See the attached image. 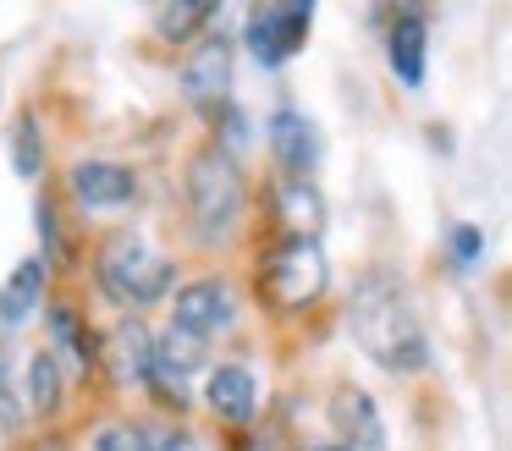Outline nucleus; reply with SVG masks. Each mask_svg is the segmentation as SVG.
Segmentation results:
<instances>
[{"label": "nucleus", "mask_w": 512, "mask_h": 451, "mask_svg": "<svg viewBox=\"0 0 512 451\" xmlns=\"http://www.w3.org/2000/svg\"><path fill=\"white\" fill-rule=\"evenodd\" d=\"M347 330H353L358 352L369 363H380L386 374H419L430 369V336H424V319L408 297L391 264H369L364 275L347 292Z\"/></svg>", "instance_id": "nucleus-1"}, {"label": "nucleus", "mask_w": 512, "mask_h": 451, "mask_svg": "<svg viewBox=\"0 0 512 451\" xmlns=\"http://www.w3.org/2000/svg\"><path fill=\"white\" fill-rule=\"evenodd\" d=\"M248 215L243 165L226 143H210L188 160V231L199 248H226Z\"/></svg>", "instance_id": "nucleus-2"}, {"label": "nucleus", "mask_w": 512, "mask_h": 451, "mask_svg": "<svg viewBox=\"0 0 512 451\" xmlns=\"http://www.w3.org/2000/svg\"><path fill=\"white\" fill-rule=\"evenodd\" d=\"M94 281L127 314H144V308L166 303L171 286H177V264L166 253H155L144 237H111L94 259Z\"/></svg>", "instance_id": "nucleus-3"}, {"label": "nucleus", "mask_w": 512, "mask_h": 451, "mask_svg": "<svg viewBox=\"0 0 512 451\" xmlns=\"http://www.w3.org/2000/svg\"><path fill=\"white\" fill-rule=\"evenodd\" d=\"M259 286L270 292L276 308H314L331 286V264H325L320 231H287L259 264Z\"/></svg>", "instance_id": "nucleus-4"}, {"label": "nucleus", "mask_w": 512, "mask_h": 451, "mask_svg": "<svg viewBox=\"0 0 512 451\" xmlns=\"http://www.w3.org/2000/svg\"><path fill=\"white\" fill-rule=\"evenodd\" d=\"M314 11H320V0H259L254 11H248V28H243V50L254 55L265 72H276V66H287L292 55L309 44L314 33Z\"/></svg>", "instance_id": "nucleus-5"}, {"label": "nucleus", "mask_w": 512, "mask_h": 451, "mask_svg": "<svg viewBox=\"0 0 512 451\" xmlns=\"http://www.w3.org/2000/svg\"><path fill=\"white\" fill-rule=\"evenodd\" d=\"M204 358H210V341L204 336H188V330H177V325H171L166 336H155L149 374H144L155 402L171 407V413H182V407L193 402V380L204 374Z\"/></svg>", "instance_id": "nucleus-6"}, {"label": "nucleus", "mask_w": 512, "mask_h": 451, "mask_svg": "<svg viewBox=\"0 0 512 451\" xmlns=\"http://www.w3.org/2000/svg\"><path fill=\"white\" fill-rule=\"evenodd\" d=\"M182 99H188L204 121H215L232 105V39H226L215 22H210V33L193 44L188 61H182Z\"/></svg>", "instance_id": "nucleus-7"}, {"label": "nucleus", "mask_w": 512, "mask_h": 451, "mask_svg": "<svg viewBox=\"0 0 512 451\" xmlns=\"http://www.w3.org/2000/svg\"><path fill=\"white\" fill-rule=\"evenodd\" d=\"M177 292V286H171ZM171 325L177 330H188V336H221V330H232L237 325V292L226 281H193V286H182L177 297H171Z\"/></svg>", "instance_id": "nucleus-8"}, {"label": "nucleus", "mask_w": 512, "mask_h": 451, "mask_svg": "<svg viewBox=\"0 0 512 451\" xmlns=\"http://www.w3.org/2000/svg\"><path fill=\"white\" fill-rule=\"evenodd\" d=\"M67 193L78 209L111 215V209H127L138 198V176L127 171L122 160H78L67 171Z\"/></svg>", "instance_id": "nucleus-9"}, {"label": "nucleus", "mask_w": 512, "mask_h": 451, "mask_svg": "<svg viewBox=\"0 0 512 451\" xmlns=\"http://www.w3.org/2000/svg\"><path fill=\"white\" fill-rule=\"evenodd\" d=\"M386 61H391V77H397L402 88H424V72H430V17H424V6L391 11Z\"/></svg>", "instance_id": "nucleus-10"}, {"label": "nucleus", "mask_w": 512, "mask_h": 451, "mask_svg": "<svg viewBox=\"0 0 512 451\" xmlns=\"http://www.w3.org/2000/svg\"><path fill=\"white\" fill-rule=\"evenodd\" d=\"M265 143H270V154H276L281 176H314V171H320L325 143H320V132H314V121H309V116H298L292 105L270 110V121H265Z\"/></svg>", "instance_id": "nucleus-11"}, {"label": "nucleus", "mask_w": 512, "mask_h": 451, "mask_svg": "<svg viewBox=\"0 0 512 451\" xmlns=\"http://www.w3.org/2000/svg\"><path fill=\"white\" fill-rule=\"evenodd\" d=\"M325 418L336 424V440L342 446H364V451H380L386 446V424H380V407L364 385H336L331 402H325Z\"/></svg>", "instance_id": "nucleus-12"}, {"label": "nucleus", "mask_w": 512, "mask_h": 451, "mask_svg": "<svg viewBox=\"0 0 512 451\" xmlns=\"http://www.w3.org/2000/svg\"><path fill=\"white\" fill-rule=\"evenodd\" d=\"M149 352H155V336L144 330V319H138V314H122V325L105 336V352H100L94 363H100V369L111 374L116 385H144Z\"/></svg>", "instance_id": "nucleus-13"}, {"label": "nucleus", "mask_w": 512, "mask_h": 451, "mask_svg": "<svg viewBox=\"0 0 512 451\" xmlns=\"http://www.w3.org/2000/svg\"><path fill=\"white\" fill-rule=\"evenodd\" d=\"M204 402H210L226 424H254V407H259L254 369H243V363H215V369L204 374Z\"/></svg>", "instance_id": "nucleus-14"}, {"label": "nucleus", "mask_w": 512, "mask_h": 451, "mask_svg": "<svg viewBox=\"0 0 512 451\" xmlns=\"http://www.w3.org/2000/svg\"><path fill=\"white\" fill-rule=\"evenodd\" d=\"M45 330H50V352H56V363L72 374V380H83V374L94 369V341H89V325L78 319V308L67 303H50L45 308Z\"/></svg>", "instance_id": "nucleus-15"}, {"label": "nucleus", "mask_w": 512, "mask_h": 451, "mask_svg": "<svg viewBox=\"0 0 512 451\" xmlns=\"http://www.w3.org/2000/svg\"><path fill=\"white\" fill-rule=\"evenodd\" d=\"M45 281H50V264L45 259H23V264H17V270L6 275V286H0V325H6V330L28 325V314L45 303Z\"/></svg>", "instance_id": "nucleus-16"}, {"label": "nucleus", "mask_w": 512, "mask_h": 451, "mask_svg": "<svg viewBox=\"0 0 512 451\" xmlns=\"http://www.w3.org/2000/svg\"><path fill=\"white\" fill-rule=\"evenodd\" d=\"M100 451H177V446H193L188 429L177 424H149V418H127V424H111L94 435Z\"/></svg>", "instance_id": "nucleus-17"}, {"label": "nucleus", "mask_w": 512, "mask_h": 451, "mask_svg": "<svg viewBox=\"0 0 512 451\" xmlns=\"http://www.w3.org/2000/svg\"><path fill=\"white\" fill-rule=\"evenodd\" d=\"M226 0H155V33L166 44H188L221 17Z\"/></svg>", "instance_id": "nucleus-18"}, {"label": "nucleus", "mask_w": 512, "mask_h": 451, "mask_svg": "<svg viewBox=\"0 0 512 451\" xmlns=\"http://www.w3.org/2000/svg\"><path fill=\"white\" fill-rule=\"evenodd\" d=\"M23 391H28V407H34L39 418H56L61 413V402H67V369L56 363V352H50V347L28 358Z\"/></svg>", "instance_id": "nucleus-19"}, {"label": "nucleus", "mask_w": 512, "mask_h": 451, "mask_svg": "<svg viewBox=\"0 0 512 451\" xmlns=\"http://www.w3.org/2000/svg\"><path fill=\"white\" fill-rule=\"evenodd\" d=\"M281 226L287 231H320L325 226V204L314 176H287L281 182Z\"/></svg>", "instance_id": "nucleus-20"}, {"label": "nucleus", "mask_w": 512, "mask_h": 451, "mask_svg": "<svg viewBox=\"0 0 512 451\" xmlns=\"http://www.w3.org/2000/svg\"><path fill=\"white\" fill-rule=\"evenodd\" d=\"M12 165H17L23 182L45 176V127H39L34 110H17L12 116Z\"/></svg>", "instance_id": "nucleus-21"}, {"label": "nucleus", "mask_w": 512, "mask_h": 451, "mask_svg": "<svg viewBox=\"0 0 512 451\" xmlns=\"http://www.w3.org/2000/svg\"><path fill=\"white\" fill-rule=\"evenodd\" d=\"M34 226H39V242H45V253H50V264H67L72 259V242H67V226H61V215H56V198H39V209H34Z\"/></svg>", "instance_id": "nucleus-22"}, {"label": "nucleus", "mask_w": 512, "mask_h": 451, "mask_svg": "<svg viewBox=\"0 0 512 451\" xmlns=\"http://www.w3.org/2000/svg\"><path fill=\"white\" fill-rule=\"evenodd\" d=\"M446 259H452V270H474V264H485V231L479 226H452L446 231Z\"/></svg>", "instance_id": "nucleus-23"}, {"label": "nucleus", "mask_w": 512, "mask_h": 451, "mask_svg": "<svg viewBox=\"0 0 512 451\" xmlns=\"http://www.w3.org/2000/svg\"><path fill=\"white\" fill-rule=\"evenodd\" d=\"M23 418H28V407L12 374V347H0V429H23Z\"/></svg>", "instance_id": "nucleus-24"}]
</instances>
